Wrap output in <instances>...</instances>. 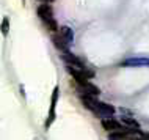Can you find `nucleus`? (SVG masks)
I'll list each match as a JSON object with an SVG mask.
<instances>
[{
	"instance_id": "39448f33",
	"label": "nucleus",
	"mask_w": 149,
	"mask_h": 140,
	"mask_svg": "<svg viewBox=\"0 0 149 140\" xmlns=\"http://www.w3.org/2000/svg\"><path fill=\"white\" fill-rule=\"evenodd\" d=\"M61 57H63V60H64V62H66L69 66H75V68H85V66H83V63H82V60L77 58L75 55H72L71 52H63V55H61Z\"/></svg>"
},
{
	"instance_id": "1a4fd4ad",
	"label": "nucleus",
	"mask_w": 149,
	"mask_h": 140,
	"mask_svg": "<svg viewBox=\"0 0 149 140\" xmlns=\"http://www.w3.org/2000/svg\"><path fill=\"white\" fill-rule=\"evenodd\" d=\"M52 39H54V44L57 46V49H60L61 52H69V44H68V43L64 41L61 36H60V33L58 35H54Z\"/></svg>"
},
{
	"instance_id": "9b49d317",
	"label": "nucleus",
	"mask_w": 149,
	"mask_h": 140,
	"mask_svg": "<svg viewBox=\"0 0 149 140\" xmlns=\"http://www.w3.org/2000/svg\"><path fill=\"white\" fill-rule=\"evenodd\" d=\"M8 29H10V21H8V18H3V21H2V35L3 36H6L8 35Z\"/></svg>"
},
{
	"instance_id": "20e7f679",
	"label": "nucleus",
	"mask_w": 149,
	"mask_h": 140,
	"mask_svg": "<svg viewBox=\"0 0 149 140\" xmlns=\"http://www.w3.org/2000/svg\"><path fill=\"white\" fill-rule=\"evenodd\" d=\"M102 127L105 131H126L123 127V123H119V121H116V120L113 118H104L102 120Z\"/></svg>"
},
{
	"instance_id": "6e6552de",
	"label": "nucleus",
	"mask_w": 149,
	"mask_h": 140,
	"mask_svg": "<svg viewBox=\"0 0 149 140\" xmlns=\"http://www.w3.org/2000/svg\"><path fill=\"white\" fill-rule=\"evenodd\" d=\"M80 88H82V91L85 94H90V96H97L100 93V90L97 88L96 85H93V83L90 82H85V83H82V85H79Z\"/></svg>"
},
{
	"instance_id": "9d476101",
	"label": "nucleus",
	"mask_w": 149,
	"mask_h": 140,
	"mask_svg": "<svg viewBox=\"0 0 149 140\" xmlns=\"http://www.w3.org/2000/svg\"><path fill=\"white\" fill-rule=\"evenodd\" d=\"M121 123H123V125H126V126H129V127H134V129H138V123H136L134 118L123 117V120H121Z\"/></svg>"
},
{
	"instance_id": "f03ea898",
	"label": "nucleus",
	"mask_w": 149,
	"mask_h": 140,
	"mask_svg": "<svg viewBox=\"0 0 149 140\" xmlns=\"http://www.w3.org/2000/svg\"><path fill=\"white\" fill-rule=\"evenodd\" d=\"M93 112H94L97 117H100V118H110V117H113V115H115L116 109L113 106H110V104L97 101V102H96V107L93 109Z\"/></svg>"
},
{
	"instance_id": "0eeeda50",
	"label": "nucleus",
	"mask_w": 149,
	"mask_h": 140,
	"mask_svg": "<svg viewBox=\"0 0 149 140\" xmlns=\"http://www.w3.org/2000/svg\"><path fill=\"white\" fill-rule=\"evenodd\" d=\"M60 36H61L64 41L68 43V44H71L72 41H74V32H72L71 27H68V25H63V27H60Z\"/></svg>"
},
{
	"instance_id": "f257e3e1",
	"label": "nucleus",
	"mask_w": 149,
	"mask_h": 140,
	"mask_svg": "<svg viewBox=\"0 0 149 140\" xmlns=\"http://www.w3.org/2000/svg\"><path fill=\"white\" fill-rule=\"evenodd\" d=\"M38 16H39V19L46 24V27L49 30H52V32H58L60 30L58 24L54 18V10H52V6L49 5V3H42V5L38 6Z\"/></svg>"
},
{
	"instance_id": "7ed1b4c3",
	"label": "nucleus",
	"mask_w": 149,
	"mask_h": 140,
	"mask_svg": "<svg viewBox=\"0 0 149 140\" xmlns=\"http://www.w3.org/2000/svg\"><path fill=\"white\" fill-rule=\"evenodd\" d=\"M58 96H60V88L55 87L54 91H52V101H50V110H49V117L46 120V129L52 126V123L55 121L57 118V113H55V107H57V102H58Z\"/></svg>"
},
{
	"instance_id": "423d86ee",
	"label": "nucleus",
	"mask_w": 149,
	"mask_h": 140,
	"mask_svg": "<svg viewBox=\"0 0 149 140\" xmlns=\"http://www.w3.org/2000/svg\"><path fill=\"white\" fill-rule=\"evenodd\" d=\"M121 65L123 66H149V58H127Z\"/></svg>"
},
{
	"instance_id": "f8f14e48",
	"label": "nucleus",
	"mask_w": 149,
	"mask_h": 140,
	"mask_svg": "<svg viewBox=\"0 0 149 140\" xmlns=\"http://www.w3.org/2000/svg\"><path fill=\"white\" fill-rule=\"evenodd\" d=\"M39 2H42V3H49V2H54V0H39Z\"/></svg>"
}]
</instances>
